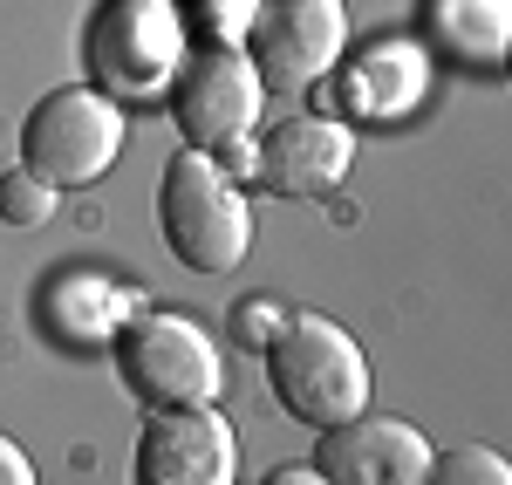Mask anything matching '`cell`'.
<instances>
[{
    "label": "cell",
    "instance_id": "8fae6325",
    "mask_svg": "<svg viewBox=\"0 0 512 485\" xmlns=\"http://www.w3.org/2000/svg\"><path fill=\"white\" fill-rule=\"evenodd\" d=\"M321 89V110L315 117H362V123H396L403 110H417L424 103V89H431V62H424V48L417 41H376V48H362L349 62V76L335 82H315Z\"/></svg>",
    "mask_w": 512,
    "mask_h": 485
},
{
    "label": "cell",
    "instance_id": "8992f818",
    "mask_svg": "<svg viewBox=\"0 0 512 485\" xmlns=\"http://www.w3.org/2000/svg\"><path fill=\"white\" fill-rule=\"evenodd\" d=\"M164 103H171V123H178V137H185V151L219 158V151H233V144L253 137L267 89L253 76L246 48H192V55L178 62L171 89H164Z\"/></svg>",
    "mask_w": 512,
    "mask_h": 485
},
{
    "label": "cell",
    "instance_id": "30bf717a",
    "mask_svg": "<svg viewBox=\"0 0 512 485\" xmlns=\"http://www.w3.org/2000/svg\"><path fill=\"white\" fill-rule=\"evenodd\" d=\"M349 164H355V123L308 110V117H287L280 130L260 137L253 178L274 199H321V192H335L349 178Z\"/></svg>",
    "mask_w": 512,
    "mask_h": 485
},
{
    "label": "cell",
    "instance_id": "d6986e66",
    "mask_svg": "<svg viewBox=\"0 0 512 485\" xmlns=\"http://www.w3.org/2000/svg\"><path fill=\"white\" fill-rule=\"evenodd\" d=\"M267 485H328V479H321L315 465H280V472H274Z\"/></svg>",
    "mask_w": 512,
    "mask_h": 485
},
{
    "label": "cell",
    "instance_id": "2e32d148",
    "mask_svg": "<svg viewBox=\"0 0 512 485\" xmlns=\"http://www.w3.org/2000/svg\"><path fill=\"white\" fill-rule=\"evenodd\" d=\"M55 185L48 178H35L28 164H14L7 178H0V226H21V233H35V226H48V212H55Z\"/></svg>",
    "mask_w": 512,
    "mask_h": 485
},
{
    "label": "cell",
    "instance_id": "5b68a950",
    "mask_svg": "<svg viewBox=\"0 0 512 485\" xmlns=\"http://www.w3.org/2000/svg\"><path fill=\"white\" fill-rule=\"evenodd\" d=\"M123 103H110L103 89L89 82H69V89H48L28 123H21V164L48 178L55 192H76V185H96L110 164L123 158Z\"/></svg>",
    "mask_w": 512,
    "mask_h": 485
},
{
    "label": "cell",
    "instance_id": "9a60e30c",
    "mask_svg": "<svg viewBox=\"0 0 512 485\" xmlns=\"http://www.w3.org/2000/svg\"><path fill=\"white\" fill-rule=\"evenodd\" d=\"M424 485H512V465L492 445H451V451H431Z\"/></svg>",
    "mask_w": 512,
    "mask_h": 485
},
{
    "label": "cell",
    "instance_id": "277c9868",
    "mask_svg": "<svg viewBox=\"0 0 512 485\" xmlns=\"http://www.w3.org/2000/svg\"><path fill=\"white\" fill-rule=\"evenodd\" d=\"M117 369H123V390L151 417L219 404V390H226L219 342L192 315H158V308H144L137 322L117 328Z\"/></svg>",
    "mask_w": 512,
    "mask_h": 485
},
{
    "label": "cell",
    "instance_id": "4fadbf2b",
    "mask_svg": "<svg viewBox=\"0 0 512 485\" xmlns=\"http://www.w3.org/2000/svg\"><path fill=\"white\" fill-rule=\"evenodd\" d=\"M144 315V294L130 287H110V281H62L48 294V322L62 328V335H82V342H96V335H117L123 322H137Z\"/></svg>",
    "mask_w": 512,
    "mask_h": 485
},
{
    "label": "cell",
    "instance_id": "7c38bea8",
    "mask_svg": "<svg viewBox=\"0 0 512 485\" xmlns=\"http://www.w3.org/2000/svg\"><path fill=\"white\" fill-rule=\"evenodd\" d=\"M424 28L444 55H458L465 69H506V41H512V0H431Z\"/></svg>",
    "mask_w": 512,
    "mask_h": 485
},
{
    "label": "cell",
    "instance_id": "ac0fdd59",
    "mask_svg": "<svg viewBox=\"0 0 512 485\" xmlns=\"http://www.w3.org/2000/svg\"><path fill=\"white\" fill-rule=\"evenodd\" d=\"M0 485H35V465H28V451L14 445L7 431H0Z\"/></svg>",
    "mask_w": 512,
    "mask_h": 485
},
{
    "label": "cell",
    "instance_id": "ba28073f",
    "mask_svg": "<svg viewBox=\"0 0 512 485\" xmlns=\"http://www.w3.org/2000/svg\"><path fill=\"white\" fill-rule=\"evenodd\" d=\"M130 485H239V431L219 404L144 417Z\"/></svg>",
    "mask_w": 512,
    "mask_h": 485
},
{
    "label": "cell",
    "instance_id": "7a4b0ae2",
    "mask_svg": "<svg viewBox=\"0 0 512 485\" xmlns=\"http://www.w3.org/2000/svg\"><path fill=\"white\" fill-rule=\"evenodd\" d=\"M158 226L164 246L192 267V274H233L239 260L253 253V205L246 185L219 158L205 151H171L158 178Z\"/></svg>",
    "mask_w": 512,
    "mask_h": 485
},
{
    "label": "cell",
    "instance_id": "3957f363",
    "mask_svg": "<svg viewBox=\"0 0 512 485\" xmlns=\"http://www.w3.org/2000/svg\"><path fill=\"white\" fill-rule=\"evenodd\" d=\"M185 55L192 35L178 0H103L89 21V89L110 103H158Z\"/></svg>",
    "mask_w": 512,
    "mask_h": 485
},
{
    "label": "cell",
    "instance_id": "e0dca14e",
    "mask_svg": "<svg viewBox=\"0 0 512 485\" xmlns=\"http://www.w3.org/2000/svg\"><path fill=\"white\" fill-rule=\"evenodd\" d=\"M280 322H287V308H280L274 294H253L246 308H233V335H239V349H253V356H260V349L274 342V328H280Z\"/></svg>",
    "mask_w": 512,
    "mask_h": 485
},
{
    "label": "cell",
    "instance_id": "5bb4252c",
    "mask_svg": "<svg viewBox=\"0 0 512 485\" xmlns=\"http://www.w3.org/2000/svg\"><path fill=\"white\" fill-rule=\"evenodd\" d=\"M260 0H185V35H205L198 48H246Z\"/></svg>",
    "mask_w": 512,
    "mask_h": 485
},
{
    "label": "cell",
    "instance_id": "9c48e42d",
    "mask_svg": "<svg viewBox=\"0 0 512 485\" xmlns=\"http://www.w3.org/2000/svg\"><path fill=\"white\" fill-rule=\"evenodd\" d=\"M315 465L328 485H424L431 472V438L403 417L362 410L349 424H328L315 445Z\"/></svg>",
    "mask_w": 512,
    "mask_h": 485
},
{
    "label": "cell",
    "instance_id": "52a82bcc",
    "mask_svg": "<svg viewBox=\"0 0 512 485\" xmlns=\"http://www.w3.org/2000/svg\"><path fill=\"white\" fill-rule=\"evenodd\" d=\"M349 48V7L342 0H260L246 62L260 89H315L335 76Z\"/></svg>",
    "mask_w": 512,
    "mask_h": 485
},
{
    "label": "cell",
    "instance_id": "6da1fadb",
    "mask_svg": "<svg viewBox=\"0 0 512 485\" xmlns=\"http://www.w3.org/2000/svg\"><path fill=\"white\" fill-rule=\"evenodd\" d=\"M267 356V383H274L280 410L294 424H349L369 410V356L342 322L308 315V308H287V322L274 328V342L260 349Z\"/></svg>",
    "mask_w": 512,
    "mask_h": 485
}]
</instances>
